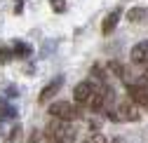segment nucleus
<instances>
[{"label": "nucleus", "instance_id": "f03ea898", "mask_svg": "<svg viewBox=\"0 0 148 143\" xmlns=\"http://www.w3.org/2000/svg\"><path fill=\"white\" fill-rule=\"evenodd\" d=\"M78 138V129L73 127V122L66 120H57L52 117L45 127V141L47 143H75Z\"/></svg>", "mask_w": 148, "mask_h": 143}, {"label": "nucleus", "instance_id": "0eeeda50", "mask_svg": "<svg viewBox=\"0 0 148 143\" xmlns=\"http://www.w3.org/2000/svg\"><path fill=\"white\" fill-rule=\"evenodd\" d=\"M120 16H122V10L120 7H115L113 12H108L106 19H103V24H101V33L103 35H110V33L115 31V26L120 24Z\"/></svg>", "mask_w": 148, "mask_h": 143}, {"label": "nucleus", "instance_id": "423d86ee", "mask_svg": "<svg viewBox=\"0 0 148 143\" xmlns=\"http://www.w3.org/2000/svg\"><path fill=\"white\" fill-rule=\"evenodd\" d=\"M132 63L148 68V40H143V42L132 47Z\"/></svg>", "mask_w": 148, "mask_h": 143}, {"label": "nucleus", "instance_id": "ddd939ff", "mask_svg": "<svg viewBox=\"0 0 148 143\" xmlns=\"http://www.w3.org/2000/svg\"><path fill=\"white\" fill-rule=\"evenodd\" d=\"M10 59H12V49L3 47V49H0V61H3V63H7Z\"/></svg>", "mask_w": 148, "mask_h": 143}, {"label": "nucleus", "instance_id": "6e6552de", "mask_svg": "<svg viewBox=\"0 0 148 143\" xmlns=\"http://www.w3.org/2000/svg\"><path fill=\"white\" fill-rule=\"evenodd\" d=\"M61 84H64V78H61V75H59V78H54L49 84H45V89L40 92L38 101H40V103H47V101H49V99H52V96H54V94H57L59 89H61Z\"/></svg>", "mask_w": 148, "mask_h": 143}, {"label": "nucleus", "instance_id": "f8f14e48", "mask_svg": "<svg viewBox=\"0 0 148 143\" xmlns=\"http://www.w3.org/2000/svg\"><path fill=\"white\" fill-rule=\"evenodd\" d=\"M85 143H110V141H108V138H106L103 134H94V136H89V138H87Z\"/></svg>", "mask_w": 148, "mask_h": 143}, {"label": "nucleus", "instance_id": "9d476101", "mask_svg": "<svg viewBox=\"0 0 148 143\" xmlns=\"http://www.w3.org/2000/svg\"><path fill=\"white\" fill-rule=\"evenodd\" d=\"M12 54H14V57H28V54H31V47L24 45V42H16L14 49H12Z\"/></svg>", "mask_w": 148, "mask_h": 143}, {"label": "nucleus", "instance_id": "20e7f679", "mask_svg": "<svg viewBox=\"0 0 148 143\" xmlns=\"http://www.w3.org/2000/svg\"><path fill=\"white\" fill-rule=\"evenodd\" d=\"M127 99L132 101L136 108H146L148 110V80L127 82Z\"/></svg>", "mask_w": 148, "mask_h": 143}, {"label": "nucleus", "instance_id": "9b49d317", "mask_svg": "<svg viewBox=\"0 0 148 143\" xmlns=\"http://www.w3.org/2000/svg\"><path fill=\"white\" fill-rule=\"evenodd\" d=\"M49 5L54 12H64L66 10V0H49Z\"/></svg>", "mask_w": 148, "mask_h": 143}, {"label": "nucleus", "instance_id": "f257e3e1", "mask_svg": "<svg viewBox=\"0 0 148 143\" xmlns=\"http://www.w3.org/2000/svg\"><path fill=\"white\" fill-rule=\"evenodd\" d=\"M106 96H108V87L103 82H97L94 78L78 82L75 89H73L75 103L85 106V108H89V110H101L103 103H106Z\"/></svg>", "mask_w": 148, "mask_h": 143}, {"label": "nucleus", "instance_id": "7ed1b4c3", "mask_svg": "<svg viewBox=\"0 0 148 143\" xmlns=\"http://www.w3.org/2000/svg\"><path fill=\"white\" fill-rule=\"evenodd\" d=\"M108 117L113 122H136L141 117V113H139V108L129 99H125L118 106H113V110H108Z\"/></svg>", "mask_w": 148, "mask_h": 143}, {"label": "nucleus", "instance_id": "39448f33", "mask_svg": "<svg viewBox=\"0 0 148 143\" xmlns=\"http://www.w3.org/2000/svg\"><path fill=\"white\" fill-rule=\"evenodd\" d=\"M49 115H52V117H57V120L73 122V120H78V117H80V110H78V106H75V103H71V101H57V103H52V106H49Z\"/></svg>", "mask_w": 148, "mask_h": 143}, {"label": "nucleus", "instance_id": "1a4fd4ad", "mask_svg": "<svg viewBox=\"0 0 148 143\" xmlns=\"http://www.w3.org/2000/svg\"><path fill=\"white\" fill-rule=\"evenodd\" d=\"M146 16H148V10H146V7H134V10L127 12V19L132 21V24H143Z\"/></svg>", "mask_w": 148, "mask_h": 143}]
</instances>
